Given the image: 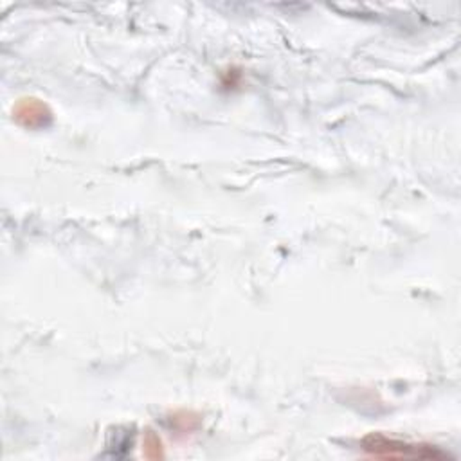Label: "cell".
Segmentation results:
<instances>
[{
    "instance_id": "1",
    "label": "cell",
    "mask_w": 461,
    "mask_h": 461,
    "mask_svg": "<svg viewBox=\"0 0 461 461\" xmlns=\"http://www.w3.org/2000/svg\"><path fill=\"white\" fill-rule=\"evenodd\" d=\"M364 450L371 452L373 456L378 457H418V459H438V457H445L443 452L429 447V445H416V443H405V441H398V439H389L382 434H371L362 441Z\"/></svg>"
}]
</instances>
